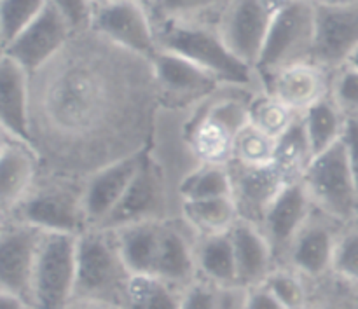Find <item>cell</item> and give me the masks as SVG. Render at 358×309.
Returning a JSON list of instances; mask_svg holds the SVG:
<instances>
[{"mask_svg": "<svg viewBox=\"0 0 358 309\" xmlns=\"http://www.w3.org/2000/svg\"><path fill=\"white\" fill-rule=\"evenodd\" d=\"M152 23L157 49L171 51L191 59L212 73L219 82L245 86L254 79L255 70L233 56L220 38L217 27L212 28L196 17L152 20Z\"/></svg>", "mask_w": 358, "mask_h": 309, "instance_id": "cell-1", "label": "cell"}, {"mask_svg": "<svg viewBox=\"0 0 358 309\" xmlns=\"http://www.w3.org/2000/svg\"><path fill=\"white\" fill-rule=\"evenodd\" d=\"M129 275L114 233L87 229L77 238L76 297L122 308Z\"/></svg>", "mask_w": 358, "mask_h": 309, "instance_id": "cell-2", "label": "cell"}, {"mask_svg": "<svg viewBox=\"0 0 358 309\" xmlns=\"http://www.w3.org/2000/svg\"><path fill=\"white\" fill-rule=\"evenodd\" d=\"M315 210L334 222L358 219V196L345 138L315 157L301 177Z\"/></svg>", "mask_w": 358, "mask_h": 309, "instance_id": "cell-3", "label": "cell"}, {"mask_svg": "<svg viewBox=\"0 0 358 309\" xmlns=\"http://www.w3.org/2000/svg\"><path fill=\"white\" fill-rule=\"evenodd\" d=\"M313 3H278L255 72L261 73L264 79L290 65L313 62Z\"/></svg>", "mask_w": 358, "mask_h": 309, "instance_id": "cell-4", "label": "cell"}, {"mask_svg": "<svg viewBox=\"0 0 358 309\" xmlns=\"http://www.w3.org/2000/svg\"><path fill=\"white\" fill-rule=\"evenodd\" d=\"M77 238L44 233L35 266L30 309H66L76 297Z\"/></svg>", "mask_w": 358, "mask_h": 309, "instance_id": "cell-5", "label": "cell"}, {"mask_svg": "<svg viewBox=\"0 0 358 309\" xmlns=\"http://www.w3.org/2000/svg\"><path fill=\"white\" fill-rule=\"evenodd\" d=\"M248 122L250 105L234 98L212 101L189 129V145L201 164L227 166L238 135Z\"/></svg>", "mask_w": 358, "mask_h": 309, "instance_id": "cell-6", "label": "cell"}, {"mask_svg": "<svg viewBox=\"0 0 358 309\" xmlns=\"http://www.w3.org/2000/svg\"><path fill=\"white\" fill-rule=\"evenodd\" d=\"M91 30L138 58L150 62L157 52L152 17L143 3L124 0L94 3Z\"/></svg>", "mask_w": 358, "mask_h": 309, "instance_id": "cell-7", "label": "cell"}, {"mask_svg": "<svg viewBox=\"0 0 358 309\" xmlns=\"http://www.w3.org/2000/svg\"><path fill=\"white\" fill-rule=\"evenodd\" d=\"M278 3L240 0L222 9L219 16L220 38L241 63L255 70L268 38Z\"/></svg>", "mask_w": 358, "mask_h": 309, "instance_id": "cell-8", "label": "cell"}, {"mask_svg": "<svg viewBox=\"0 0 358 309\" xmlns=\"http://www.w3.org/2000/svg\"><path fill=\"white\" fill-rule=\"evenodd\" d=\"M313 6V63L325 70H339L358 48V2H318Z\"/></svg>", "mask_w": 358, "mask_h": 309, "instance_id": "cell-9", "label": "cell"}, {"mask_svg": "<svg viewBox=\"0 0 358 309\" xmlns=\"http://www.w3.org/2000/svg\"><path fill=\"white\" fill-rule=\"evenodd\" d=\"M3 222L0 234V292L31 304L35 266L44 233L28 224Z\"/></svg>", "mask_w": 358, "mask_h": 309, "instance_id": "cell-10", "label": "cell"}, {"mask_svg": "<svg viewBox=\"0 0 358 309\" xmlns=\"http://www.w3.org/2000/svg\"><path fill=\"white\" fill-rule=\"evenodd\" d=\"M10 222L28 224L42 233L83 234L86 222L83 213V192L72 189L45 187L28 194V198L13 212ZM3 220V222H9Z\"/></svg>", "mask_w": 358, "mask_h": 309, "instance_id": "cell-11", "label": "cell"}, {"mask_svg": "<svg viewBox=\"0 0 358 309\" xmlns=\"http://www.w3.org/2000/svg\"><path fill=\"white\" fill-rule=\"evenodd\" d=\"M145 154L135 152L105 164L91 175L83 189V213L87 229H100L117 208L129 185L145 163Z\"/></svg>", "mask_w": 358, "mask_h": 309, "instance_id": "cell-12", "label": "cell"}, {"mask_svg": "<svg viewBox=\"0 0 358 309\" xmlns=\"http://www.w3.org/2000/svg\"><path fill=\"white\" fill-rule=\"evenodd\" d=\"M70 34L72 30L56 2H48L34 23L13 44L2 49V56L16 62L28 73L37 72L56 58Z\"/></svg>", "mask_w": 358, "mask_h": 309, "instance_id": "cell-13", "label": "cell"}, {"mask_svg": "<svg viewBox=\"0 0 358 309\" xmlns=\"http://www.w3.org/2000/svg\"><path fill=\"white\" fill-rule=\"evenodd\" d=\"M315 212L317 215H311L285 255L289 268L299 273L304 280H320L332 275L339 234L338 226H341L318 210Z\"/></svg>", "mask_w": 358, "mask_h": 309, "instance_id": "cell-14", "label": "cell"}, {"mask_svg": "<svg viewBox=\"0 0 358 309\" xmlns=\"http://www.w3.org/2000/svg\"><path fill=\"white\" fill-rule=\"evenodd\" d=\"M315 213V206L304 189L303 182L294 180L285 185L278 198L269 205L261 222L257 224L271 245L275 257H285L290 245L303 231Z\"/></svg>", "mask_w": 358, "mask_h": 309, "instance_id": "cell-15", "label": "cell"}, {"mask_svg": "<svg viewBox=\"0 0 358 309\" xmlns=\"http://www.w3.org/2000/svg\"><path fill=\"white\" fill-rule=\"evenodd\" d=\"M264 84L268 94L299 115L331 94V80L325 69L313 62L297 63L278 70L264 77Z\"/></svg>", "mask_w": 358, "mask_h": 309, "instance_id": "cell-16", "label": "cell"}, {"mask_svg": "<svg viewBox=\"0 0 358 309\" xmlns=\"http://www.w3.org/2000/svg\"><path fill=\"white\" fill-rule=\"evenodd\" d=\"M164 210V187L161 173L156 170L152 161L145 157L142 170L138 171L133 184L129 185L117 208L110 213L101 231H119L122 227L133 226L147 220H163Z\"/></svg>", "mask_w": 358, "mask_h": 309, "instance_id": "cell-17", "label": "cell"}, {"mask_svg": "<svg viewBox=\"0 0 358 309\" xmlns=\"http://www.w3.org/2000/svg\"><path fill=\"white\" fill-rule=\"evenodd\" d=\"M37 173V157L28 142L2 136L0 152V210L3 220L28 198Z\"/></svg>", "mask_w": 358, "mask_h": 309, "instance_id": "cell-18", "label": "cell"}, {"mask_svg": "<svg viewBox=\"0 0 358 309\" xmlns=\"http://www.w3.org/2000/svg\"><path fill=\"white\" fill-rule=\"evenodd\" d=\"M234 194L233 199L240 212V219L259 224L266 210L278 198L280 192L290 184L289 177L276 164L268 168H241L231 173Z\"/></svg>", "mask_w": 358, "mask_h": 309, "instance_id": "cell-19", "label": "cell"}, {"mask_svg": "<svg viewBox=\"0 0 358 309\" xmlns=\"http://www.w3.org/2000/svg\"><path fill=\"white\" fill-rule=\"evenodd\" d=\"M238 269V289L262 285L271 275L275 252L257 224L240 219L231 229Z\"/></svg>", "mask_w": 358, "mask_h": 309, "instance_id": "cell-20", "label": "cell"}, {"mask_svg": "<svg viewBox=\"0 0 358 309\" xmlns=\"http://www.w3.org/2000/svg\"><path fill=\"white\" fill-rule=\"evenodd\" d=\"M30 73L2 56L0 63V121L6 135L31 142L30 131Z\"/></svg>", "mask_w": 358, "mask_h": 309, "instance_id": "cell-21", "label": "cell"}, {"mask_svg": "<svg viewBox=\"0 0 358 309\" xmlns=\"http://www.w3.org/2000/svg\"><path fill=\"white\" fill-rule=\"evenodd\" d=\"M150 65H152L154 79L161 89L170 98L177 100L196 98L219 84V80L205 69L171 51L157 49L154 58L150 59Z\"/></svg>", "mask_w": 358, "mask_h": 309, "instance_id": "cell-22", "label": "cell"}, {"mask_svg": "<svg viewBox=\"0 0 358 309\" xmlns=\"http://www.w3.org/2000/svg\"><path fill=\"white\" fill-rule=\"evenodd\" d=\"M164 220H147L114 233L119 252L131 276H152L164 231Z\"/></svg>", "mask_w": 358, "mask_h": 309, "instance_id": "cell-23", "label": "cell"}, {"mask_svg": "<svg viewBox=\"0 0 358 309\" xmlns=\"http://www.w3.org/2000/svg\"><path fill=\"white\" fill-rule=\"evenodd\" d=\"M152 276L182 290H185L198 280L196 248L189 243L185 234L173 224H164Z\"/></svg>", "mask_w": 358, "mask_h": 309, "instance_id": "cell-24", "label": "cell"}, {"mask_svg": "<svg viewBox=\"0 0 358 309\" xmlns=\"http://www.w3.org/2000/svg\"><path fill=\"white\" fill-rule=\"evenodd\" d=\"M196 266L198 278L224 290L238 289L236 257L229 233L201 238L196 248Z\"/></svg>", "mask_w": 358, "mask_h": 309, "instance_id": "cell-25", "label": "cell"}, {"mask_svg": "<svg viewBox=\"0 0 358 309\" xmlns=\"http://www.w3.org/2000/svg\"><path fill=\"white\" fill-rule=\"evenodd\" d=\"M182 213L189 226L201 238L231 233L240 220V212L233 198L205 199V201L182 203Z\"/></svg>", "mask_w": 358, "mask_h": 309, "instance_id": "cell-26", "label": "cell"}, {"mask_svg": "<svg viewBox=\"0 0 358 309\" xmlns=\"http://www.w3.org/2000/svg\"><path fill=\"white\" fill-rule=\"evenodd\" d=\"M346 121H348V117L334 103L331 94L318 101L317 105H313L310 110L304 112L303 122L315 157L331 149L345 136Z\"/></svg>", "mask_w": 358, "mask_h": 309, "instance_id": "cell-27", "label": "cell"}, {"mask_svg": "<svg viewBox=\"0 0 358 309\" xmlns=\"http://www.w3.org/2000/svg\"><path fill=\"white\" fill-rule=\"evenodd\" d=\"M184 290L154 276H131L122 309H180Z\"/></svg>", "mask_w": 358, "mask_h": 309, "instance_id": "cell-28", "label": "cell"}, {"mask_svg": "<svg viewBox=\"0 0 358 309\" xmlns=\"http://www.w3.org/2000/svg\"><path fill=\"white\" fill-rule=\"evenodd\" d=\"M178 194H180L182 203L233 198L234 187L231 171L227 170V166L201 164L194 171L185 175L184 180L178 185Z\"/></svg>", "mask_w": 358, "mask_h": 309, "instance_id": "cell-29", "label": "cell"}, {"mask_svg": "<svg viewBox=\"0 0 358 309\" xmlns=\"http://www.w3.org/2000/svg\"><path fill=\"white\" fill-rule=\"evenodd\" d=\"M313 159L315 154L304 128L303 115H299L296 122L276 140L275 164L290 180H301Z\"/></svg>", "mask_w": 358, "mask_h": 309, "instance_id": "cell-30", "label": "cell"}, {"mask_svg": "<svg viewBox=\"0 0 358 309\" xmlns=\"http://www.w3.org/2000/svg\"><path fill=\"white\" fill-rule=\"evenodd\" d=\"M276 140L248 122L234 143L233 161L241 168H268L275 164Z\"/></svg>", "mask_w": 358, "mask_h": 309, "instance_id": "cell-31", "label": "cell"}, {"mask_svg": "<svg viewBox=\"0 0 358 309\" xmlns=\"http://www.w3.org/2000/svg\"><path fill=\"white\" fill-rule=\"evenodd\" d=\"M297 117L299 114L292 112L268 93L250 103V124L275 140H278Z\"/></svg>", "mask_w": 358, "mask_h": 309, "instance_id": "cell-32", "label": "cell"}, {"mask_svg": "<svg viewBox=\"0 0 358 309\" xmlns=\"http://www.w3.org/2000/svg\"><path fill=\"white\" fill-rule=\"evenodd\" d=\"M44 0H3L0 3V38L2 49L13 44L45 7Z\"/></svg>", "mask_w": 358, "mask_h": 309, "instance_id": "cell-33", "label": "cell"}, {"mask_svg": "<svg viewBox=\"0 0 358 309\" xmlns=\"http://www.w3.org/2000/svg\"><path fill=\"white\" fill-rule=\"evenodd\" d=\"M332 276L358 290V219L339 229Z\"/></svg>", "mask_w": 358, "mask_h": 309, "instance_id": "cell-34", "label": "cell"}, {"mask_svg": "<svg viewBox=\"0 0 358 309\" xmlns=\"http://www.w3.org/2000/svg\"><path fill=\"white\" fill-rule=\"evenodd\" d=\"M262 285L280 301L287 309H308L310 294H308L304 278L292 268H276Z\"/></svg>", "mask_w": 358, "mask_h": 309, "instance_id": "cell-35", "label": "cell"}, {"mask_svg": "<svg viewBox=\"0 0 358 309\" xmlns=\"http://www.w3.org/2000/svg\"><path fill=\"white\" fill-rule=\"evenodd\" d=\"M331 98L346 117L358 115V70L345 65L331 80Z\"/></svg>", "mask_w": 358, "mask_h": 309, "instance_id": "cell-36", "label": "cell"}, {"mask_svg": "<svg viewBox=\"0 0 358 309\" xmlns=\"http://www.w3.org/2000/svg\"><path fill=\"white\" fill-rule=\"evenodd\" d=\"M226 292L227 290L198 278L184 290L180 309H226Z\"/></svg>", "mask_w": 358, "mask_h": 309, "instance_id": "cell-37", "label": "cell"}, {"mask_svg": "<svg viewBox=\"0 0 358 309\" xmlns=\"http://www.w3.org/2000/svg\"><path fill=\"white\" fill-rule=\"evenodd\" d=\"M308 309H358V290L334 278V287L324 296L310 299Z\"/></svg>", "mask_w": 358, "mask_h": 309, "instance_id": "cell-38", "label": "cell"}, {"mask_svg": "<svg viewBox=\"0 0 358 309\" xmlns=\"http://www.w3.org/2000/svg\"><path fill=\"white\" fill-rule=\"evenodd\" d=\"M56 6H58L62 16L65 17L72 34H83L84 30H91L94 3L84 2V0H59L56 2Z\"/></svg>", "mask_w": 358, "mask_h": 309, "instance_id": "cell-39", "label": "cell"}, {"mask_svg": "<svg viewBox=\"0 0 358 309\" xmlns=\"http://www.w3.org/2000/svg\"><path fill=\"white\" fill-rule=\"evenodd\" d=\"M241 309H287L264 285L245 290Z\"/></svg>", "mask_w": 358, "mask_h": 309, "instance_id": "cell-40", "label": "cell"}, {"mask_svg": "<svg viewBox=\"0 0 358 309\" xmlns=\"http://www.w3.org/2000/svg\"><path fill=\"white\" fill-rule=\"evenodd\" d=\"M343 138H345L346 149H348L350 168H352L358 196V115H350L348 121H346V129Z\"/></svg>", "mask_w": 358, "mask_h": 309, "instance_id": "cell-41", "label": "cell"}, {"mask_svg": "<svg viewBox=\"0 0 358 309\" xmlns=\"http://www.w3.org/2000/svg\"><path fill=\"white\" fill-rule=\"evenodd\" d=\"M66 309H122L117 304L105 303V301H94V299H80V297H73L72 303L66 306Z\"/></svg>", "mask_w": 358, "mask_h": 309, "instance_id": "cell-42", "label": "cell"}, {"mask_svg": "<svg viewBox=\"0 0 358 309\" xmlns=\"http://www.w3.org/2000/svg\"><path fill=\"white\" fill-rule=\"evenodd\" d=\"M28 306L24 301L17 299V297L9 296V294H2L0 292V309H28Z\"/></svg>", "mask_w": 358, "mask_h": 309, "instance_id": "cell-43", "label": "cell"}, {"mask_svg": "<svg viewBox=\"0 0 358 309\" xmlns=\"http://www.w3.org/2000/svg\"><path fill=\"white\" fill-rule=\"evenodd\" d=\"M346 65L353 66V69L358 70V48H357V51L352 55V58L348 59V63H346Z\"/></svg>", "mask_w": 358, "mask_h": 309, "instance_id": "cell-44", "label": "cell"}, {"mask_svg": "<svg viewBox=\"0 0 358 309\" xmlns=\"http://www.w3.org/2000/svg\"><path fill=\"white\" fill-rule=\"evenodd\" d=\"M28 309H30V308H28Z\"/></svg>", "mask_w": 358, "mask_h": 309, "instance_id": "cell-45", "label": "cell"}]
</instances>
